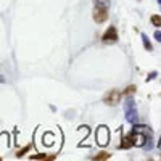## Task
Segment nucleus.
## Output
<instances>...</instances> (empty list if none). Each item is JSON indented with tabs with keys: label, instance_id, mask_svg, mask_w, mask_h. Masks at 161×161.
Listing matches in <instances>:
<instances>
[{
	"label": "nucleus",
	"instance_id": "6",
	"mask_svg": "<svg viewBox=\"0 0 161 161\" xmlns=\"http://www.w3.org/2000/svg\"><path fill=\"white\" fill-rule=\"evenodd\" d=\"M121 147H123L124 150H129L131 147H134V142H132L131 135H126V137H123V143H121Z\"/></svg>",
	"mask_w": 161,
	"mask_h": 161
},
{
	"label": "nucleus",
	"instance_id": "8",
	"mask_svg": "<svg viewBox=\"0 0 161 161\" xmlns=\"http://www.w3.org/2000/svg\"><path fill=\"white\" fill-rule=\"evenodd\" d=\"M142 42H143L145 50H148V52H151V50H153V47H151V44H150L148 37H147V34H142Z\"/></svg>",
	"mask_w": 161,
	"mask_h": 161
},
{
	"label": "nucleus",
	"instance_id": "5",
	"mask_svg": "<svg viewBox=\"0 0 161 161\" xmlns=\"http://www.w3.org/2000/svg\"><path fill=\"white\" fill-rule=\"evenodd\" d=\"M126 119H127L129 123H132V124H137V121H139V115H137L135 107L126 110Z\"/></svg>",
	"mask_w": 161,
	"mask_h": 161
},
{
	"label": "nucleus",
	"instance_id": "16",
	"mask_svg": "<svg viewBox=\"0 0 161 161\" xmlns=\"http://www.w3.org/2000/svg\"><path fill=\"white\" fill-rule=\"evenodd\" d=\"M155 76H156V73L153 71V73H151V74L148 76V78H147V81H151V79H155Z\"/></svg>",
	"mask_w": 161,
	"mask_h": 161
},
{
	"label": "nucleus",
	"instance_id": "3",
	"mask_svg": "<svg viewBox=\"0 0 161 161\" xmlns=\"http://www.w3.org/2000/svg\"><path fill=\"white\" fill-rule=\"evenodd\" d=\"M108 19V10L105 8V6H95L94 10V21H97V23H105V21Z\"/></svg>",
	"mask_w": 161,
	"mask_h": 161
},
{
	"label": "nucleus",
	"instance_id": "14",
	"mask_svg": "<svg viewBox=\"0 0 161 161\" xmlns=\"http://www.w3.org/2000/svg\"><path fill=\"white\" fill-rule=\"evenodd\" d=\"M29 148H31V147H29V145H27V147H24V148H23V150H19V151L16 153V156H18V158H21V156H23V155H24V153H27V151H29Z\"/></svg>",
	"mask_w": 161,
	"mask_h": 161
},
{
	"label": "nucleus",
	"instance_id": "10",
	"mask_svg": "<svg viewBox=\"0 0 161 161\" xmlns=\"http://www.w3.org/2000/svg\"><path fill=\"white\" fill-rule=\"evenodd\" d=\"M110 158H111V155H110L108 151H100L97 156H94V159H99V161L100 159H110Z\"/></svg>",
	"mask_w": 161,
	"mask_h": 161
},
{
	"label": "nucleus",
	"instance_id": "9",
	"mask_svg": "<svg viewBox=\"0 0 161 161\" xmlns=\"http://www.w3.org/2000/svg\"><path fill=\"white\" fill-rule=\"evenodd\" d=\"M150 21H151V24H153V26L161 27V16H159V15H153V16L150 18Z\"/></svg>",
	"mask_w": 161,
	"mask_h": 161
},
{
	"label": "nucleus",
	"instance_id": "11",
	"mask_svg": "<svg viewBox=\"0 0 161 161\" xmlns=\"http://www.w3.org/2000/svg\"><path fill=\"white\" fill-rule=\"evenodd\" d=\"M135 90H137V87H135V86H129V87L123 92V95H132V94L135 92Z\"/></svg>",
	"mask_w": 161,
	"mask_h": 161
},
{
	"label": "nucleus",
	"instance_id": "15",
	"mask_svg": "<svg viewBox=\"0 0 161 161\" xmlns=\"http://www.w3.org/2000/svg\"><path fill=\"white\" fill-rule=\"evenodd\" d=\"M155 39H156L158 42H161V31H156V32H155Z\"/></svg>",
	"mask_w": 161,
	"mask_h": 161
},
{
	"label": "nucleus",
	"instance_id": "1",
	"mask_svg": "<svg viewBox=\"0 0 161 161\" xmlns=\"http://www.w3.org/2000/svg\"><path fill=\"white\" fill-rule=\"evenodd\" d=\"M95 139H97V143L105 147L108 142H110V131L105 127V126H102V127L97 129V134H95Z\"/></svg>",
	"mask_w": 161,
	"mask_h": 161
},
{
	"label": "nucleus",
	"instance_id": "7",
	"mask_svg": "<svg viewBox=\"0 0 161 161\" xmlns=\"http://www.w3.org/2000/svg\"><path fill=\"white\" fill-rule=\"evenodd\" d=\"M29 158L31 159H55V155L47 156V155H44V153H37V155H31Z\"/></svg>",
	"mask_w": 161,
	"mask_h": 161
},
{
	"label": "nucleus",
	"instance_id": "12",
	"mask_svg": "<svg viewBox=\"0 0 161 161\" xmlns=\"http://www.w3.org/2000/svg\"><path fill=\"white\" fill-rule=\"evenodd\" d=\"M95 2L99 6H105V8H108V5H110V0H95Z\"/></svg>",
	"mask_w": 161,
	"mask_h": 161
},
{
	"label": "nucleus",
	"instance_id": "2",
	"mask_svg": "<svg viewBox=\"0 0 161 161\" xmlns=\"http://www.w3.org/2000/svg\"><path fill=\"white\" fill-rule=\"evenodd\" d=\"M119 100H121V92L116 89L110 90V92L103 97V103H107V105H118Z\"/></svg>",
	"mask_w": 161,
	"mask_h": 161
},
{
	"label": "nucleus",
	"instance_id": "18",
	"mask_svg": "<svg viewBox=\"0 0 161 161\" xmlns=\"http://www.w3.org/2000/svg\"><path fill=\"white\" fill-rule=\"evenodd\" d=\"M158 3H159V5H161V0H158Z\"/></svg>",
	"mask_w": 161,
	"mask_h": 161
},
{
	"label": "nucleus",
	"instance_id": "4",
	"mask_svg": "<svg viewBox=\"0 0 161 161\" xmlns=\"http://www.w3.org/2000/svg\"><path fill=\"white\" fill-rule=\"evenodd\" d=\"M103 40L105 42H116L118 40V32H116V27L115 26H110L108 29H107V32L103 34Z\"/></svg>",
	"mask_w": 161,
	"mask_h": 161
},
{
	"label": "nucleus",
	"instance_id": "17",
	"mask_svg": "<svg viewBox=\"0 0 161 161\" xmlns=\"http://www.w3.org/2000/svg\"><path fill=\"white\" fill-rule=\"evenodd\" d=\"M158 147H159V150H161V140H159V143H158Z\"/></svg>",
	"mask_w": 161,
	"mask_h": 161
},
{
	"label": "nucleus",
	"instance_id": "13",
	"mask_svg": "<svg viewBox=\"0 0 161 161\" xmlns=\"http://www.w3.org/2000/svg\"><path fill=\"white\" fill-rule=\"evenodd\" d=\"M132 107H135V105H134V100H132V99H127V100H126V103H124V110L132 108Z\"/></svg>",
	"mask_w": 161,
	"mask_h": 161
}]
</instances>
